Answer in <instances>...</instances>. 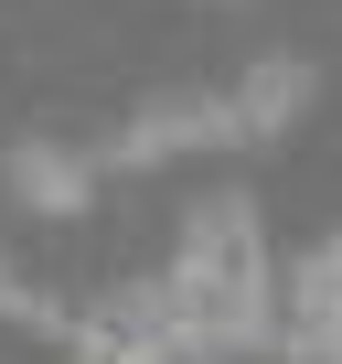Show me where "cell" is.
I'll return each mask as SVG.
<instances>
[{
	"instance_id": "obj_1",
	"label": "cell",
	"mask_w": 342,
	"mask_h": 364,
	"mask_svg": "<svg viewBox=\"0 0 342 364\" xmlns=\"http://www.w3.org/2000/svg\"><path fill=\"white\" fill-rule=\"evenodd\" d=\"M160 289H171V311H182L214 353L267 343V332H278V268H267L257 204H246V193L193 204V215H182V247H171V268H160Z\"/></svg>"
},
{
	"instance_id": "obj_2",
	"label": "cell",
	"mask_w": 342,
	"mask_h": 364,
	"mask_svg": "<svg viewBox=\"0 0 342 364\" xmlns=\"http://www.w3.org/2000/svg\"><path fill=\"white\" fill-rule=\"evenodd\" d=\"M299 107H310V65H299V54H267V65H246L236 86H182V97L139 107V118L107 129L86 161H96V171H150V161H182V150H236V139H278Z\"/></svg>"
},
{
	"instance_id": "obj_3",
	"label": "cell",
	"mask_w": 342,
	"mask_h": 364,
	"mask_svg": "<svg viewBox=\"0 0 342 364\" xmlns=\"http://www.w3.org/2000/svg\"><path fill=\"white\" fill-rule=\"evenodd\" d=\"M75 364H225V353H214L182 311H171L160 279H139V289H118L107 311L75 321Z\"/></svg>"
},
{
	"instance_id": "obj_4",
	"label": "cell",
	"mask_w": 342,
	"mask_h": 364,
	"mask_svg": "<svg viewBox=\"0 0 342 364\" xmlns=\"http://www.w3.org/2000/svg\"><path fill=\"white\" fill-rule=\"evenodd\" d=\"M267 343H289L299 364H342V236H321V247L289 268L278 332H267Z\"/></svg>"
},
{
	"instance_id": "obj_5",
	"label": "cell",
	"mask_w": 342,
	"mask_h": 364,
	"mask_svg": "<svg viewBox=\"0 0 342 364\" xmlns=\"http://www.w3.org/2000/svg\"><path fill=\"white\" fill-rule=\"evenodd\" d=\"M0 171H11V193L33 204V215H86V193H96V161L86 150H65V139H11V161H0Z\"/></svg>"
},
{
	"instance_id": "obj_6",
	"label": "cell",
	"mask_w": 342,
	"mask_h": 364,
	"mask_svg": "<svg viewBox=\"0 0 342 364\" xmlns=\"http://www.w3.org/2000/svg\"><path fill=\"white\" fill-rule=\"evenodd\" d=\"M0 311H11L22 332H43V343H75V311H65V300H43V289H33L11 257H0Z\"/></svg>"
}]
</instances>
